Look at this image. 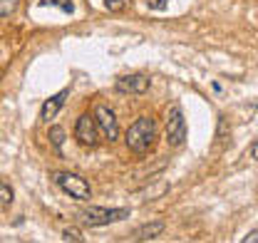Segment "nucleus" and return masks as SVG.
<instances>
[{"label": "nucleus", "instance_id": "11", "mask_svg": "<svg viewBox=\"0 0 258 243\" xmlns=\"http://www.w3.org/2000/svg\"><path fill=\"white\" fill-rule=\"evenodd\" d=\"M13 204V189L0 179V211H5Z\"/></svg>", "mask_w": 258, "mask_h": 243}, {"label": "nucleus", "instance_id": "12", "mask_svg": "<svg viewBox=\"0 0 258 243\" xmlns=\"http://www.w3.org/2000/svg\"><path fill=\"white\" fill-rule=\"evenodd\" d=\"M18 5H20V0H0V18L13 15L18 10Z\"/></svg>", "mask_w": 258, "mask_h": 243}, {"label": "nucleus", "instance_id": "4", "mask_svg": "<svg viewBox=\"0 0 258 243\" xmlns=\"http://www.w3.org/2000/svg\"><path fill=\"white\" fill-rule=\"evenodd\" d=\"M166 142L169 147H181L186 142V122L179 107H174L166 117Z\"/></svg>", "mask_w": 258, "mask_h": 243}, {"label": "nucleus", "instance_id": "7", "mask_svg": "<svg viewBox=\"0 0 258 243\" xmlns=\"http://www.w3.org/2000/svg\"><path fill=\"white\" fill-rule=\"evenodd\" d=\"M114 87H117L119 94H144L149 90V77H144V75H127V77H119Z\"/></svg>", "mask_w": 258, "mask_h": 243}, {"label": "nucleus", "instance_id": "14", "mask_svg": "<svg viewBox=\"0 0 258 243\" xmlns=\"http://www.w3.org/2000/svg\"><path fill=\"white\" fill-rule=\"evenodd\" d=\"M62 238H64V241H75V243H82V241H85V238L80 236V231H77V228H64V231H62Z\"/></svg>", "mask_w": 258, "mask_h": 243}, {"label": "nucleus", "instance_id": "2", "mask_svg": "<svg viewBox=\"0 0 258 243\" xmlns=\"http://www.w3.org/2000/svg\"><path fill=\"white\" fill-rule=\"evenodd\" d=\"M77 216H80V221L85 226L97 228V226H109V223L124 221L129 216V209H99V206H90V209H82Z\"/></svg>", "mask_w": 258, "mask_h": 243}, {"label": "nucleus", "instance_id": "15", "mask_svg": "<svg viewBox=\"0 0 258 243\" xmlns=\"http://www.w3.org/2000/svg\"><path fill=\"white\" fill-rule=\"evenodd\" d=\"M144 3H147L149 10H164L169 5V0H144Z\"/></svg>", "mask_w": 258, "mask_h": 243}, {"label": "nucleus", "instance_id": "18", "mask_svg": "<svg viewBox=\"0 0 258 243\" xmlns=\"http://www.w3.org/2000/svg\"><path fill=\"white\" fill-rule=\"evenodd\" d=\"M251 156H253V159L258 161V139L253 142V144H251Z\"/></svg>", "mask_w": 258, "mask_h": 243}, {"label": "nucleus", "instance_id": "16", "mask_svg": "<svg viewBox=\"0 0 258 243\" xmlns=\"http://www.w3.org/2000/svg\"><path fill=\"white\" fill-rule=\"evenodd\" d=\"M127 5V0H104V8L107 10H122Z\"/></svg>", "mask_w": 258, "mask_h": 243}, {"label": "nucleus", "instance_id": "3", "mask_svg": "<svg viewBox=\"0 0 258 243\" xmlns=\"http://www.w3.org/2000/svg\"><path fill=\"white\" fill-rule=\"evenodd\" d=\"M52 179H55V184L62 189L67 196H72V199H77V201H87V199L92 196V189H90V184L85 181L82 176H77V174L60 171V174H55Z\"/></svg>", "mask_w": 258, "mask_h": 243}, {"label": "nucleus", "instance_id": "10", "mask_svg": "<svg viewBox=\"0 0 258 243\" xmlns=\"http://www.w3.org/2000/svg\"><path fill=\"white\" fill-rule=\"evenodd\" d=\"M40 8H60L62 13H75V3L72 0H40Z\"/></svg>", "mask_w": 258, "mask_h": 243}, {"label": "nucleus", "instance_id": "5", "mask_svg": "<svg viewBox=\"0 0 258 243\" xmlns=\"http://www.w3.org/2000/svg\"><path fill=\"white\" fill-rule=\"evenodd\" d=\"M75 139L82 147H97V142H99V127H97L95 117L82 114L77 119V124H75Z\"/></svg>", "mask_w": 258, "mask_h": 243}, {"label": "nucleus", "instance_id": "9", "mask_svg": "<svg viewBox=\"0 0 258 243\" xmlns=\"http://www.w3.org/2000/svg\"><path fill=\"white\" fill-rule=\"evenodd\" d=\"M161 231H164V223H161V221L147 223V226H142V228L134 231V241H152V238L161 236Z\"/></svg>", "mask_w": 258, "mask_h": 243}, {"label": "nucleus", "instance_id": "1", "mask_svg": "<svg viewBox=\"0 0 258 243\" xmlns=\"http://www.w3.org/2000/svg\"><path fill=\"white\" fill-rule=\"evenodd\" d=\"M127 149L134 154H147L157 142V122L152 117H139L124 134Z\"/></svg>", "mask_w": 258, "mask_h": 243}, {"label": "nucleus", "instance_id": "6", "mask_svg": "<svg viewBox=\"0 0 258 243\" xmlns=\"http://www.w3.org/2000/svg\"><path fill=\"white\" fill-rule=\"evenodd\" d=\"M95 119H97V127H99V132H102L104 139L114 142V139L119 137V124H117V117H114V112H112L109 107L99 104L95 109Z\"/></svg>", "mask_w": 258, "mask_h": 243}, {"label": "nucleus", "instance_id": "17", "mask_svg": "<svg viewBox=\"0 0 258 243\" xmlns=\"http://www.w3.org/2000/svg\"><path fill=\"white\" fill-rule=\"evenodd\" d=\"M243 243H258V228L256 231H251L248 236H243Z\"/></svg>", "mask_w": 258, "mask_h": 243}, {"label": "nucleus", "instance_id": "13", "mask_svg": "<svg viewBox=\"0 0 258 243\" xmlns=\"http://www.w3.org/2000/svg\"><path fill=\"white\" fill-rule=\"evenodd\" d=\"M50 142H52V144H55L57 149L62 147V142H64V132L60 129V127H52V129H50Z\"/></svg>", "mask_w": 258, "mask_h": 243}, {"label": "nucleus", "instance_id": "8", "mask_svg": "<svg viewBox=\"0 0 258 243\" xmlns=\"http://www.w3.org/2000/svg\"><path fill=\"white\" fill-rule=\"evenodd\" d=\"M67 94H70V92L62 90V92H57L55 97H50V99H47V102L42 104V112H40V117H42L45 122L55 119V114H57V112L62 109V104H64V99H67Z\"/></svg>", "mask_w": 258, "mask_h": 243}]
</instances>
